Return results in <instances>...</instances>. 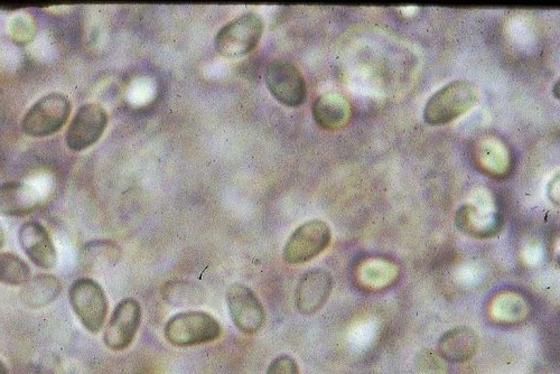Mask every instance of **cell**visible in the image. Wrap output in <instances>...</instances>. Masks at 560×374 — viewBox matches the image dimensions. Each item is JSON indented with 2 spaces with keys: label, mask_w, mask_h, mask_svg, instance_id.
<instances>
[{
  "label": "cell",
  "mask_w": 560,
  "mask_h": 374,
  "mask_svg": "<svg viewBox=\"0 0 560 374\" xmlns=\"http://www.w3.org/2000/svg\"><path fill=\"white\" fill-rule=\"evenodd\" d=\"M233 324L244 334L254 335L263 329L266 312L257 294L245 284H232L226 295Z\"/></svg>",
  "instance_id": "8"
},
{
  "label": "cell",
  "mask_w": 560,
  "mask_h": 374,
  "mask_svg": "<svg viewBox=\"0 0 560 374\" xmlns=\"http://www.w3.org/2000/svg\"><path fill=\"white\" fill-rule=\"evenodd\" d=\"M264 28L263 18L257 13L241 14L220 28L214 46L224 58H241L257 48Z\"/></svg>",
  "instance_id": "3"
},
{
  "label": "cell",
  "mask_w": 560,
  "mask_h": 374,
  "mask_svg": "<svg viewBox=\"0 0 560 374\" xmlns=\"http://www.w3.org/2000/svg\"><path fill=\"white\" fill-rule=\"evenodd\" d=\"M205 294L207 293L200 285L184 280H173L162 288L164 301L176 307L202 304Z\"/></svg>",
  "instance_id": "19"
},
{
  "label": "cell",
  "mask_w": 560,
  "mask_h": 374,
  "mask_svg": "<svg viewBox=\"0 0 560 374\" xmlns=\"http://www.w3.org/2000/svg\"><path fill=\"white\" fill-rule=\"evenodd\" d=\"M479 100V91L468 80H456L436 91L424 108L428 125L444 126L469 112Z\"/></svg>",
  "instance_id": "1"
},
{
  "label": "cell",
  "mask_w": 560,
  "mask_h": 374,
  "mask_svg": "<svg viewBox=\"0 0 560 374\" xmlns=\"http://www.w3.org/2000/svg\"><path fill=\"white\" fill-rule=\"evenodd\" d=\"M72 105L70 99L60 92H53L37 100L22 120L25 135L41 138L49 137L68 123Z\"/></svg>",
  "instance_id": "5"
},
{
  "label": "cell",
  "mask_w": 560,
  "mask_h": 374,
  "mask_svg": "<svg viewBox=\"0 0 560 374\" xmlns=\"http://www.w3.org/2000/svg\"><path fill=\"white\" fill-rule=\"evenodd\" d=\"M479 347V336L470 326H457L447 331L438 341V352L450 363L471 360Z\"/></svg>",
  "instance_id": "15"
},
{
  "label": "cell",
  "mask_w": 560,
  "mask_h": 374,
  "mask_svg": "<svg viewBox=\"0 0 560 374\" xmlns=\"http://www.w3.org/2000/svg\"><path fill=\"white\" fill-rule=\"evenodd\" d=\"M312 112L315 123L328 132L348 126L353 116L351 101L339 92L324 93L317 98Z\"/></svg>",
  "instance_id": "13"
},
{
  "label": "cell",
  "mask_w": 560,
  "mask_h": 374,
  "mask_svg": "<svg viewBox=\"0 0 560 374\" xmlns=\"http://www.w3.org/2000/svg\"><path fill=\"white\" fill-rule=\"evenodd\" d=\"M4 243H5V232L2 224H0V248L4 246Z\"/></svg>",
  "instance_id": "25"
},
{
  "label": "cell",
  "mask_w": 560,
  "mask_h": 374,
  "mask_svg": "<svg viewBox=\"0 0 560 374\" xmlns=\"http://www.w3.org/2000/svg\"><path fill=\"white\" fill-rule=\"evenodd\" d=\"M222 326L211 314L202 311L174 315L165 325L164 336L176 348H193L217 341Z\"/></svg>",
  "instance_id": "2"
},
{
  "label": "cell",
  "mask_w": 560,
  "mask_h": 374,
  "mask_svg": "<svg viewBox=\"0 0 560 374\" xmlns=\"http://www.w3.org/2000/svg\"><path fill=\"white\" fill-rule=\"evenodd\" d=\"M142 324V307L135 298L123 299L112 312L104 333V343L110 351L130 348Z\"/></svg>",
  "instance_id": "9"
},
{
  "label": "cell",
  "mask_w": 560,
  "mask_h": 374,
  "mask_svg": "<svg viewBox=\"0 0 560 374\" xmlns=\"http://www.w3.org/2000/svg\"><path fill=\"white\" fill-rule=\"evenodd\" d=\"M35 33V26L32 17L28 15H17L13 21V40L16 44H28Z\"/></svg>",
  "instance_id": "22"
},
{
  "label": "cell",
  "mask_w": 560,
  "mask_h": 374,
  "mask_svg": "<svg viewBox=\"0 0 560 374\" xmlns=\"http://www.w3.org/2000/svg\"><path fill=\"white\" fill-rule=\"evenodd\" d=\"M478 161L492 175H502L508 170L510 155L500 140H488L478 147Z\"/></svg>",
  "instance_id": "21"
},
{
  "label": "cell",
  "mask_w": 560,
  "mask_h": 374,
  "mask_svg": "<svg viewBox=\"0 0 560 374\" xmlns=\"http://www.w3.org/2000/svg\"><path fill=\"white\" fill-rule=\"evenodd\" d=\"M266 374H301L297 361L291 355L283 354L270 362Z\"/></svg>",
  "instance_id": "23"
},
{
  "label": "cell",
  "mask_w": 560,
  "mask_h": 374,
  "mask_svg": "<svg viewBox=\"0 0 560 374\" xmlns=\"http://www.w3.org/2000/svg\"><path fill=\"white\" fill-rule=\"evenodd\" d=\"M0 374H9L6 363L2 359H0Z\"/></svg>",
  "instance_id": "24"
},
{
  "label": "cell",
  "mask_w": 560,
  "mask_h": 374,
  "mask_svg": "<svg viewBox=\"0 0 560 374\" xmlns=\"http://www.w3.org/2000/svg\"><path fill=\"white\" fill-rule=\"evenodd\" d=\"M41 196L33 186L11 181L0 185V214L24 218L40 207Z\"/></svg>",
  "instance_id": "14"
},
{
  "label": "cell",
  "mask_w": 560,
  "mask_h": 374,
  "mask_svg": "<svg viewBox=\"0 0 560 374\" xmlns=\"http://www.w3.org/2000/svg\"><path fill=\"white\" fill-rule=\"evenodd\" d=\"M333 287L334 280L329 271L324 269L307 271L296 287L297 311L303 315H313L320 312L328 303Z\"/></svg>",
  "instance_id": "11"
},
{
  "label": "cell",
  "mask_w": 560,
  "mask_h": 374,
  "mask_svg": "<svg viewBox=\"0 0 560 374\" xmlns=\"http://www.w3.org/2000/svg\"><path fill=\"white\" fill-rule=\"evenodd\" d=\"M32 277L26 261L13 252H0V284L23 287Z\"/></svg>",
  "instance_id": "20"
},
{
  "label": "cell",
  "mask_w": 560,
  "mask_h": 374,
  "mask_svg": "<svg viewBox=\"0 0 560 374\" xmlns=\"http://www.w3.org/2000/svg\"><path fill=\"white\" fill-rule=\"evenodd\" d=\"M18 242L32 263L43 270H52L58 265V251L50 233L37 221H27L18 230Z\"/></svg>",
  "instance_id": "12"
},
{
  "label": "cell",
  "mask_w": 560,
  "mask_h": 374,
  "mask_svg": "<svg viewBox=\"0 0 560 374\" xmlns=\"http://www.w3.org/2000/svg\"><path fill=\"white\" fill-rule=\"evenodd\" d=\"M123 252L116 242L111 240H93L83 246L80 252V265L89 273H98L114 268Z\"/></svg>",
  "instance_id": "18"
},
{
  "label": "cell",
  "mask_w": 560,
  "mask_h": 374,
  "mask_svg": "<svg viewBox=\"0 0 560 374\" xmlns=\"http://www.w3.org/2000/svg\"><path fill=\"white\" fill-rule=\"evenodd\" d=\"M108 119L107 111L98 104L81 106L65 135L70 151L82 152L95 145L104 135Z\"/></svg>",
  "instance_id": "10"
},
{
  "label": "cell",
  "mask_w": 560,
  "mask_h": 374,
  "mask_svg": "<svg viewBox=\"0 0 560 374\" xmlns=\"http://www.w3.org/2000/svg\"><path fill=\"white\" fill-rule=\"evenodd\" d=\"M69 301L74 314L89 333L98 334L107 321L108 298L96 280L77 279L69 288Z\"/></svg>",
  "instance_id": "4"
},
{
  "label": "cell",
  "mask_w": 560,
  "mask_h": 374,
  "mask_svg": "<svg viewBox=\"0 0 560 374\" xmlns=\"http://www.w3.org/2000/svg\"><path fill=\"white\" fill-rule=\"evenodd\" d=\"M456 227L465 235L479 239L496 237L503 226V219L497 212H485L474 205L466 204L456 213Z\"/></svg>",
  "instance_id": "16"
},
{
  "label": "cell",
  "mask_w": 560,
  "mask_h": 374,
  "mask_svg": "<svg viewBox=\"0 0 560 374\" xmlns=\"http://www.w3.org/2000/svg\"><path fill=\"white\" fill-rule=\"evenodd\" d=\"M332 231L328 223L314 219L298 227L286 242L283 259L288 265H302L319 257L328 249Z\"/></svg>",
  "instance_id": "6"
},
{
  "label": "cell",
  "mask_w": 560,
  "mask_h": 374,
  "mask_svg": "<svg viewBox=\"0 0 560 374\" xmlns=\"http://www.w3.org/2000/svg\"><path fill=\"white\" fill-rule=\"evenodd\" d=\"M62 293L61 280L52 274H37L22 287L20 299L30 310H42L59 298Z\"/></svg>",
  "instance_id": "17"
},
{
  "label": "cell",
  "mask_w": 560,
  "mask_h": 374,
  "mask_svg": "<svg viewBox=\"0 0 560 374\" xmlns=\"http://www.w3.org/2000/svg\"><path fill=\"white\" fill-rule=\"evenodd\" d=\"M265 82L269 92L280 104L292 108L304 104L306 82L302 72L292 62L283 59L270 62L265 71Z\"/></svg>",
  "instance_id": "7"
}]
</instances>
